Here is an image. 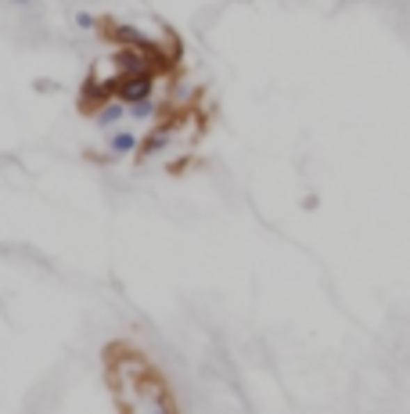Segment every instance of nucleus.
Segmentation results:
<instances>
[{
    "instance_id": "1",
    "label": "nucleus",
    "mask_w": 410,
    "mask_h": 414,
    "mask_svg": "<svg viewBox=\"0 0 410 414\" xmlns=\"http://www.w3.org/2000/svg\"><path fill=\"white\" fill-rule=\"evenodd\" d=\"M151 87H155V76L151 72H129V79H123L119 87V101H126V105H134V101H144L151 97Z\"/></svg>"
},
{
    "instance_id": "2",
    "label": "nucleus",
    "mask_w": 410,
    "mask_h": 414,
    "mask_svg": "<svg viewBox=\"0 0 410 414\" xmlns=\"http://www.w3.org/2000/svg\"><path fill=\"white\" fill-rule=\"evenodd\" d=\"M137 148H141L137 130H116V134H108V152H112V155L126 159V155H137Z\"/></svg>"
},
{
    "instance_id": "3",
    "label": "nucleus",
    "mask_w": 410,
    "mask_h": 414,
    "mask_svg": "<svg viewBox=\"0 0 410 414\" xmlns=\"http://www.w3.org/2000/svg\"><path fill=\"white\" fill-rule=\"evenodd\" d=\"M129 116V105L126 101H104V105L97 109V116H94V122H97V130H108V127H116V122H123Z\"/></svg>"
},
{
    "instance_id": "4",
    "label": "nucleus",
    "mask_w": 410,
    "mask_h": 414,
    "mask_svg": "<svg viewBox=\"0 0 410 414\" xmlns=\"http://www.w3.org/2000/svg\"><path fill=\"white\" fill-rule=\"evenodd\" d=\"M166 144H169V127H155V130H151V134L141 141L137 155H141V159H151V155H159Z\"/></svg>"
},
{
    "instance_id": "5",
    "label": "nucleus",
    "mask_w": 410,
    "mask_h": 414,
    "mask_svg": "<svg viewBox=\"0 0 410 414\" xmlns=\"http://www.w3.org/2000/svg\"><path fill=\"white\" fill-rule=\"evenodd\" d=\"M116 40H123L129 51H144V47H151V40H148L141 29H134V26H119V29H116Z\"/></svg>"
},
{
    "instance_id": "6",
    "label": "nucleus",
    "mask_w": 410,
    "mask_h": 414,
    "mask_svg": "<svg viewBox=\"0 0 410 414\" xmlns=\"http://www.w3.org/2000/svg\"><path fill=\"white\" fill-rule=\"evenodd\" d=\"M155 116H159V101L155 97H144V101H134V105H129V119L134 122H148Z\"/></svg>"
},
{
    "instance_id": "7",
    "label": "nucleus",
    "mask_w": 410,
    "mask_h": 414,
    "mask_svg": "<svg viewBox=\"0 0 410 414\" xmlns=\"http://www.w3.org/2000/svg\"><path fill=\"white\" fill-rule=\"evenodd\" d=\"M76 26L90 33V29H97V18H94L90 11H76Z\"/></svg>"
},
{
    "instance_id": "8",
    "label": "nucleus",
    "mask_w": 410,
    "mask_h": 414,
    "mask_svg": "<svg viewBox=\"0 0 410 414\" xmlns=\"http://www.w3.org/2000/svg\"><path fill=\"white\" fill-rule=\"evenodd\" d=\"M8 4H15V8H29L33 0H8Z\"/></svg>"
}]
</instances>
